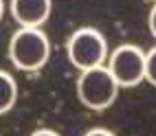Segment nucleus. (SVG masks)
Returning <instances> with one entry per match:
<instances>
[{
  "label": "nucleus",
  "instance_id": "nucleus-6",
  "mask_svg": "<svg viewBox=\"0 0 156 136\" xmlns=\"http://www.w3.org/2000/svg\"><path fill=\"white\" fill-rule=\"evenodd\" d=\"M18 101V81L7 70H0V114L13 110Z\"/></svg>",
  "mask_w": 156,
  "mask_h": 136
},
{
  "label": "nucleus",
  "instance_id": "nucleus-9",
  "mask_svg": "<svg viewBox=\"0 0 156 136\" xmlns=\"http://www.w3.org/2000/svg\"><path fill=\"white\" fill-rule=\"evenodd\" d=\"M84 136H114L110 130H106V127H92V130H88Z\"/></svg>",
  "mask_w": 156,
  "mask_h": 136
},
{
  "label": "nucleus",
  "instance_id": "nucleus-2",
  "mask_svg": "<svg viewBox=\"0 0 156 136\" xmlns=\"http://www.w3.org/2000/svg\"><path fill=\"white\" fill-rule=\"evenodd\" d=\"M75 88H77V97L81 101V106H86L88 110H95V112L108 110L117 101L119 90H121V86L112 77V72L108 70L106 64L81 70Z\"/></svg>",
  "mask_w": 156,
  "mask_h": 136
},
{
  "label": "nucleus",
  "instance_id": "nucleus-8",
  "mask_svg": "<svg viewBox=\"0 0 156 136\" xmlns=\"http://www.w3.org/2000/svg\"><path fill=\"white\" fill-rule=\"evenodd\" d=\"M147 29H150L152 37L156 40V2H154L152 9H150V16H147Z\"/></svg>",
  "mask_w": 156,
  "mask_h": 136
},
{
  "label": "nucleus",
  "instance_id": "nucleus-1",
  "mask_svg": "<svg viewBox=\"0 0 156 136\" xmlns=\"http://www.w3.org/2000/svg\"><path fill=\"white\" fill-rule=\"evenodd\" d=\"M9 59L18 70L35 72L44 68L51 55V42L42 29L35 26H20L9 40Z\"/></svg>",
  "mask_w": 156,
  "mask_h": 136
},
{
  "label": "nucleus",
  "instance_id": "nucleus-10",
  "mask_svg": "<svg viewBox=\"0 0 156 136\" xmlns=\"http://www.w3.org/2000/svg\"><path fill=\"white\" fill-rule=\"evenodd\" d=\"M31 136H59V134H57L55 130H46V127H44V130H35Z\"/></svg>",
  "mask_w": 156,
  "mask_h": 136
},
{
  "label": "nucleus",
  "instance_id": "nucleus-7",
  "mask_svg": "<svg viewBox=\"0 0 156 136\" xmlns=\"http://www.w3.org/2000/svg\"><path fill=\"white\" fill-rule=\"evenodd\" d=\"M145 81L156 86V46L145 51Z\"/></svg>",
  "mask_w": 156,
  "mask_h": 136
},
{
  "label": "nucleus",
  "instance_id": "nucleus-12",
  "mask_svg": "<svg viewBox=\"0 0 156 136\" xmlns=\"http://www.w3.org/2000/svg\"><path fill=\"white\" fill-rule=\"evenodd\" d=\"M152 2H156V0H152Z\"/></svg>",
  "mask_w": 156,
  "mask_h": 136
},
{
  "label": "nucleus",
  "instance_id": "nucleus-4",
  "mask_svg": "<svg viewBox=\"0 0 156 136\" xmlns=\"http://www.w3.org/2000/svg\"><path fill=\"white\" fill-rule=\"evenodd\" d=\"M106 66L121 88H134L145 81V51H141L136 44L117 46L110 51Z\"/></svg>",
  "mask_w": 156,
  "mask_h": 136
},
{
  "label": "nucleus",
  "instance_id": "nucleus-5",
  "mask_svg": "<svg viewBox=\"0 0 156 136\" xmlns=\"http://www.w3.org/2000/svg\"><path fill=\"white\" fill-rule=\"evenodd\" d=\"M51 9H53L51 0H11L9 2V11L18 22V26L42 29L51 16Z\"/></svg>",
  "mask_w": 156,
  "mask_h": 136
},
{
  "label": "nucleus",
  "instance_id": "nucleus-11",
  "mask_svg": "<svg viewBox=\"0 0 156 136\" xmlns=\"http://www.w3.org/2000/svg\"><path fill=\"white\" fill-rule=\"evenodd\" d=\"M2 16H5V0H0V20H2Z\"/></svg>",
  "mask_w": 156,
  "mask_h": 136
},
{
  "label": "nucleus",
  "instance_id": "nucleus-3",
  "mask_svg": "<svg viewBox=\"0 0 156 136\" xmlns=\"http://www.w3.org/2000/svg\"><path fill=\"white\" fill-rule=\"evenodd\" d=\"M108 55L110 48L106 35L92 26H81L66 40V57L79 72L103 66L108 61Z\"/></svg>",
  "mask_w": 156,
  "mask_h": 136
}]
</instances>
